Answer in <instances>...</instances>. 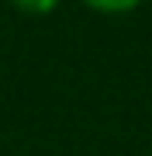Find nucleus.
I'll return each instance as SVG.
<instances>
[{"mask_svg":"<svg viewBox=\"0 0 152 156\" xmlns=\"http://www.w3.org/2000/svg\"><path fill=\"white\" fill-rule=\"evenodd\" d=\"M83 4L100 14H124V11H135L142 0H83Z\"/></svg>","mask_w":152,"mask_h":156,"instance_id":"obj_1","label":"nucleus"},{"mask_svg":"<svg viewBox=\"0 0 152 156\" xmlns=\"http://www.w3.org/2000/svg\"><path fill=\"white\" fill-rule=\"evenodd\" d=\"M11 4L24 14H49V11L59 7V0H11Z\"/></svg>","mask_w":152,"mask_h":156,"instance_id":"obj_2","label":"nucleus"}]
</instances>
